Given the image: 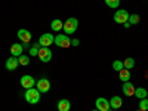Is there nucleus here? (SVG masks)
<instances>
[{"label": "nucleus", "instance_id": "nucleus-1", "mask_svg": "<svg viewBox=\"0 0 148 111\" xmlns=\"http://www.w3.org/2000/svg\"><path fill=\"white\" fill-rule=\"evenodd\" d=\"M77 28H79V21H77V18H68L65 22H64V33L67 34V36H70V34H74L77 31Z\"/></svg>", "mask_w": 148, "mask_h": 111}, {"label": "nucleus", "instance_id": "nucleus-2", "mask_svg": "<svg viewBox=\"0 0 148 111\" xmlns=\"http://www.w3.org/2000/svg\"><path fill=\"white\" fill-rule=\"evenodd\" d=\"M25 99H27V102L28 104H31V105H34V104H39V101H40V92H39V89H34V88H31V89H27V92H25Z\"/></svg>", "mask_w": 148, "mask_h": 111}, {"label": "nucleus", "instance_id": "nucleus-3", "mask_svg": "<svg viewBox=\"0 0 148 111\" xmlns=\"http://www.w3.org/2000/svg\"><path fill=\"white\" fill-rule=\"evenodd\" d=\"M55 45L58 47H70L71 46V40H70V37L67 34H58L55 37Z\"/></svg>", "mask_w": 148, "mask_h": 111}, {"label": "nucleus", "instance_id": "nucleus-4", "mask_svg": "<svg viewBox=\"0 0 148 111\" xmlns=\"http://www.w3.org/2000/svg\"><path fill=\"white\" fill-rule=\"evenodd\" d=\"M114 21L117 24H125L129 21V12L126 9H119L116 10V14H114Z\"/></svg>", "mask_w": 148, "mask_h": 111}, {"label": "nucleus", "instance_id": "nucleus-5", "mask_svg": "<svg viewBox=\"0 0 148 111\" xmlns=\"http://www.w3.org/2000/svg\"><path fill=\"white\" fill-rule=\"evenodd\" d=\"M53 43H55V37L52 36V33H45V34L40 36V39H39V45L43 46V47H49Z\"/></svg>", "mask_w": 148, "mask_h": 111}, {"label": "nucleus", "instance_id": "nucleus-6", "mask_svg": "<svg viewBox=\"0 0 148 111\" xmlns=\"http://www.w3.org/2000/svg\"><path fill=\"white\" fill-rule=\"evenodd\" d=\"M37 56H39V59L42 61V62H49V61H51L52 59V51H51V47H40L39 49V55H37Z\"/></svg>", "mask_w": 148, "mask_h": 111}, {"label": "nucleus", "instance_id": "nucleus-7", "mask_svg": "<svg viewBox=\"0 0 148 111\" xmlns=\"http://www.w3.org/2000/svg\"><path fill=\"white\" fill-rule=\"evenodd\" d=\"M16 36H18V39L21 40V43H22L24 46H28V43L31 42V33H30L28 30H25V28L18 30Z\"/></svg>", "mask_w": 148, "mask_h": 111}, {"label": "nucleus", "instance_id": "nucleus-8", "mask_svg": "<svg viewBox=\"0 0 148 111\" xmlns=\"http://www.w3.org/2000/svg\"><path fill=\"white\" fill-rule=\"evenodd\" d=\"M36 88L39 89L40 93H46V92L51 90V82L43 77V79H40V80H37V82H36Z\"/></svg>", "mask_w": 148, "mask_h": 111}, {"label": "nucleus", "instance_id": "nucleus-9", "mask_svg": "<svg viewBox=\"0 0 148 111\" xmlns=\"http://www.w3.org/2000/svg\"><path fill=\"white\" fill-rule=\"evenodd\" d=\"M21 86H22V88L25 89V90L34 88V86H36L34 77H33V76H27V74H25V76H22V77H21Z\"/></svg>", "mask_w": 148, "mask_h": 111}, {"label": "nucleus", "instance_id": "nucleus-10", "mask_svg": "<svg viewBox=\"0 0 148 111\" xmlns=\"http://www.w3.org/2000/svg\"><path fill=\"white\" fill-rule=\"evenodd\" d=\"M95 105H96V110L98 111H107V110H110L111 107H110V101H107L105 98H96V101H95Z\"/></svg>", "mask_w": 148, "mask_h": 111}, {"label": "nucleus", "instance_id": "nucleus-11", "mask_svg": "<svg viewBox=\"0 0 148 111\" xmlns=\"http://www.w3.org/2000/svg\"><path fill=\"white\" fill-rule=\"evenodd\" d=\"M18 65H19V61H18L16 56H9V58L6 59V70L14 71V70L18 68Z\"/></svg>", "mask_w": 148, "mask_h": 111}, {"label": "nucleus", "instance_id": "nucleus-12", "mask_svg": "<svg viewBox=\"0 0 148 111\" xmlns=\"http://www.w3.org/2000/svg\"><path fill=\"white\" fill-rule=\"evenodd\" d=\"M22 51H24V45H21V43H14L10 46V55L12 56H21L22 55Z\"/></svg>", "mask_w": 148, "mask_h": 111}, {"label": "nucleus", "instance_id": "nucleus-13", "mask_svg": "<svg viewBox=\"0 0 148 111\" xmlns=\"http://www.w3.org/2000/svg\"><path fill=\"white\" fill-rule=\"evenodd\" d=\"M135 86H133V83H130V82H125L123 83V93H125L126 96H133L135 95Z\"/></svg>", "mask_w": 148, "mask_h": 111}, {"label": "nucleus", "instance_id": "nucleus-14", "mask_svg": "<svg viewBox=\"0 0 148 111\" xmlns=\"http://www.w3.org/2000/svg\"><path fill=\"white\" fill-rule=\"evenodd\" d=\"M121 105H123V99L120 96H117V95L110 99V107L113 110H119V108H121Z\"/></svg>", "mask_w": 148, "mask_h": 111}, {"label": "nucleus", "instance_id": "nucleus-15", "mask_svg": "<svg viewBox=\"0 0 148 111\" xmlns=\"http://www.w3.org/2000/svg\"><path fill=\"white\" fill-rule=\"evenodd\" d=\"M51 28H52V31H55V33L62 31V28H64V22L56 18V19H53V21L51 22Z\"/></svg>", "mask_w": 148, "mask_h": 111}, {"label": "nucleus", "instance_id": "nucleus-16", "mask_svg": "<svg viewBox=\"0 0 148 111\" xmlns=\"http://www.w3.org/2000/svg\"><path fill=\"white\" fill-rule=\"evenodd\" d=\"M119 77H120V80L125 83V82H129L130 80V77H132V74H130V70H127V68H123L121 71H119Z\"/></svg>", "mask_w": 148, "mask_h": 111}, {"label": "nucleus", "instance_id": "nucleus-17", "mask_svg": "<svg viewBox=\"0 0 148 111\" xmlns=\"http://www.w3.org/2000/svg\"><path fill=\"white\" fill-rule=\"evenodd\" d=\"M71 108V104L68 99H61L58 102V111H70Z\"/></svg>", "mask_w": 148, "mask_h": 111}, {"label": "nucleus", "instance_id": "nucleus-18", "mask_svg": "<svg viewBox=\"0 0 148 111\" xmlns=\"http://www.w3.org/2000/svg\"><path fill=\"white\" fill-rule=\"evenodd\" d=\"M135 96H136L138 99H144V98L148 96V90L144 89V88H136L135 89Z\"/></svg>", "mask_w": 148, "mask_h": 111}, {"label": "nucleus", "instance_id": "nucleus-19", "mask_svg": "<svg viewBox=\"0 0 148 111\" xmlns=\"http://www.w3.org/2000/svg\"><path fill=\"white\" fill-rule=\"evenodd\" d=\"M42 46L39 45V42H37V43H34L31 47H30V51H28V53L31 55V56H37V55H39V49H40Z\"/></svg>", "mask_w": 148, "mask_h": 111}, {"label": "nucleus", "instance_id": "nucleus-20", "mask_svg": "<svg viewBox=\"0 0 148 111\" xmlns=\"http://www.w3.org/2000/svg\"><path fill=\"white\" fill-rule=\"evenodd\" d=\"M141 21V16L138 14H132L129 15V22H130V25H136V24H139Z\"/></svg>", "mask_w": 148, "mask_h": 111}, {"label": "nucleus", "instance_id": "nucleus-21", "mask_svg": "<svg viewBox=\"0 0 148 111\" xmlns=\"http://www.w3.org/2000/svg\"><path fill=\"white\" fill-rule=\"evenodd\" d=\"M123 65H125V68H127V70L133 68L135 67V59L133 58H126L125 61H123Z\"/></svg>", "mask_w": 148, "mask_h": 111}, {"label": "nucleus", "instance_id": "nucleus-22", "mask_svg": "<svg viewBox=\"0 0 148 111\" xmlns=\"http://www.w3.org/2000/svg\"><path fill=\"white\" fill-rule=\"evenodd\" d=\"M105 5L111 9H117L120 6V0H105Z\"/></svg>", "mask_w": 148, "mask_h": 111}, {"label": "nucleus", "instance_id": "nucleus-23", "mask_svg": "<svg viewBox=\"0 0 148 111\" xmlns=\"http://www.w3.org/2000/svg\"><path fill=\"white\" fill-rule=\"evenodd\" d=\"M18 61H19V65H24V67H27L30 64V58L27 55H21L18 56Z\"/></svg>", "mask_w": 148, "mask_h": 111}, {"label": "nucleus", "instance_id": "nucleus-24", "mask_svg": "<svg viewBox=\"0 0 148 111\" xmlns=\"http://www.w3.org/2000/svg\"><path fill=\"white\" fill-rule=\"evenodd\" d=\"M113 68L119 73V71H121L123 68H125V65H123V62H121V61H119V59H116L114 61V62H113Z\"/></svg>", "mask_w": 148, "mask_h": 111}, {"label": "nucleus", "instance_id": "nucleus-25", "mask_svg": "<svg viewBox=\"0 0 148 111\" xmlns=\"http://www.w3.org/2000/svg\"><path fill=\"white\" fill-rule=\"evenodd\" d=\"M139 110H142V111H147L148 110V98L139 99Z\"/></svg>", "mask_w": 148, "mask_h": 111}, {"label": "nucleus", "instance_id": "nucleus-26", "mask_svg": "<svg viewBox=\"0 0 148 111\" xmlns=\"http://www.w3.org/2000/svg\"><path fill=\"white\" fill-rule=\"evenodd\" d=\"M79 43H80L79 39H73V40H71V46H79Z\"/></svg>", "mask_w": 148, "mask_h": 111}, {"label": "nucleus", "instance_id": "nucleus-27", "mask_svg": "<svg viewBox=\"0 0 148 111\" xmlns=\"http://www.w3.org/2000/svg\"><path fill=\"white\" fill-rule=\"evenodd\" d=\"M123 25H125V28H129V27H130V22L127 21V22H125V24H123Z\"/></svg>", "mask_w": 148, "mask_h": 111}, {"label": "nucleus", "instance_id": "nucleus-28", "mask_svg": "<svg viewBox=\"0 0 148 111\" xmlns=\"http://www.w3.org/2000/svg\"><path fill=\"white\" fill-rule=\"evenodd\" d=\"M107 111H113V108H110V110H107Z\"/></svg>", "mask_w": 148, "mask_h": 111}, {"label": "nucleus", "instance_id": "nucleus-29", "mask_svg": "<svg viewBox=\"0 0 148 111\" xmlns=\"http://www.w3.org/2000/svg\"><path fill=\"white\" fill-rule=\"evenodd\" d=\"M136 111H142V110H136Z\"/></svg>", "mask_w": 148, "mask_h": 111}, {"label": "nucleus", "instance_id": "nucleus-30", "mask_svg": "<svg viewBox=\"0 0 148 111\" xmlns=\"http://www.w3.org/2000/svg\"><path fill=\"white\" fill-rule=\"evenodd\" d=\"M92 111H98V110H92Z\"/></svg>", "mask_w": 148, "mask_h": 111}]
</instances>
